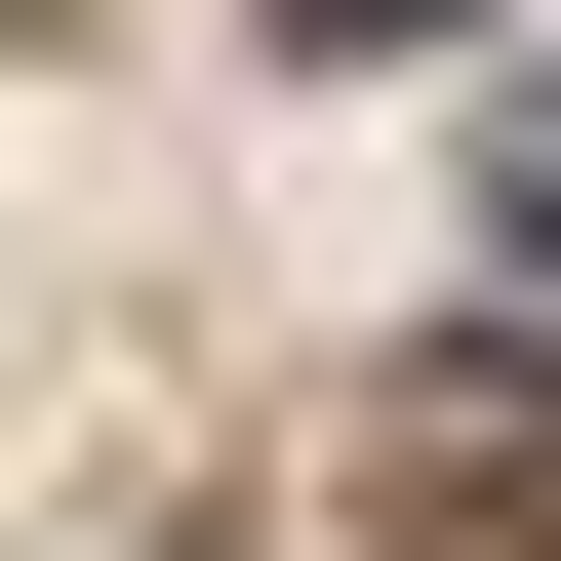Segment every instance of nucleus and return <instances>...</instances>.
<instances>
[{
	"label": "nucleus",
	"mask_w": 561,
	"mask_h": 561,
	"mask_svg": "<svg viewBox=\"0 0 561 561\" xmlns=\"http://www.w3.org/2000/svg\"><path fill=\"white\" fill-rule=\"evenodd\" d=\"M401 561H561V442H522V401H442V442H401Z\"/></svg>",
	"instance_id": "obj_1"
},
{
	"label": "nucleus",
	"mask_w": 561,
	"mask_h": 561,
	"mask_svg": "<svg viewBox=\"0 0 561 561\" xmlns=\"http://www.w3.org/2000/svg\"><path fill=\"white\" fill-rule=\"evenodd\" d=\"M280 41H442V0H280Z\"/></svg>",
	"instance_id": "obj_2"
}]
</instances>
